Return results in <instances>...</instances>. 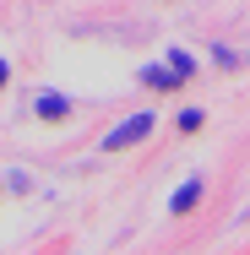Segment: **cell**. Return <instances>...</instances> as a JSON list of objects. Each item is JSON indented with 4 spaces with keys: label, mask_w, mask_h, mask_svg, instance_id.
<instances>
[{
    "label": "cell",
    "mask_w": 250,
    "mask_h": 255,
    "mask_svg": "<svg viewBox=\"0 0 250 255\" xmlns=\"http://www.w3.org/2000/svg\"><path fill=\"white\" fill-rule=\"evenodd\" d=\"M152 125H158V114H131V120H125V125H114V130H109V136H103V147H109V152H125V147H136V141H147L152 136Z\"/></svg>",
    "instance_id": "1"
},
{
    "label": "cell",
    "mask_w": 250,
    "mask_h": 255,
    "mask_svg": "<svg viewBox=\"0 0 250 255\" xmlns=\"http://www.w3.org/2000/svg\"><path fill=\"white\" fill-rule=\"evenodd\" d=\"M180 130H201V109H185L180 114Z\"/></svg>",
    "instance_id": "5"
},
{
    "label": "cell",
    "mask_w": 250,
    "mask_h": 255,
    "mask_svg": "<svg viewBox=\"0 0 250 255\" xmlns=\"http://www.w3.org/2000/svg\"><path fill=\"white\" fill-rule=\"evenodd\" d=\"M196 201H201V179H185V185L174 190V201H169V212H174V217H185V212H191Z\"/></svg>",
    "instance_id": "2"
},
{
    "label": "cell",
    "mask_w": 250,
    "mask_h": 255,
    "mask_svg": "<svg viewBox=\"0 0 250 255\" xmlns=\"http://www.w3.org/2000/svg\"><path fill=\"white\" fill-rule=\"evenodd\" d=\"M38 114H44V120H60V114H65V98H60V93H44V98H38Z\"/></svg>",
    "instance_id": "3"
},
{
    "label": "cell",
    "mask_w": 250,
    "mask_h": 255,
    "mask_svg": "<svg viewBox=\"0 0 250 255\" xmlns=\"http://www.w3.org/2000/svg\"><path fill=\"white\" fill-rule=\"evenodd\" d=\"M142 82H152V87H174L180 76H174V71H142Z\"/></svg>",
    "instance_id": "4"
}]
</instances>
